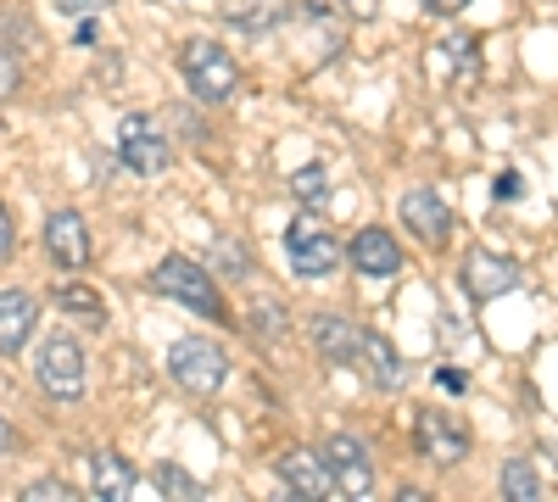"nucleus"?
I'll use <instances>...</instances> for the list:
<instances>
[{"instance_id":"31","label":"nucleus","mask_w":558,"mask_h":502,"mask_svg":"<svg viewBox=\"0 0 558 502\" xmlns=\"http://www.w3.org/2000/svg\"><path fill=\"white\" fill-rule=\"evenodd\" d=\"M7 452H12V425L0 419V458H7Z\"/></svg>"},{"instance_id":"20","label":"nucleus","mask_w":558,"mask_h":502,"mask_svg":"<svg viewBox=\"0 0 558 502\" xmlns=\"http://www.w3.org/2000/svg\"><path fill=\"white\" fill-rule=\"evenodd\" d=\"M213 273H218V280H246V273H252L246 246H241V241H218V246H213Z\"/></svg>"},{"instance_id":"17","label":"nucleus","mask_w":558,"mask_h":502,"mask_svg":"<svg viewBox=\"0 0 558 502\" xmlns=\"http://www.w3.org/2000/svg\"><path fill=\"white\" fill-rule=\"evenodd\" d=\"M363 363H368V380H375L380 391H402L408 369H402V363H397V352H391V341H386V335H375V330H363Z\"/></svg>"},{"instance_id":"12","label":"nucleus","mask_w":558,"mask_h":502,"mask_svg":"<svg viewBox=\"0 0 558 502\" xmlns=\"http://www.w3.org/2000/svg\"><path fill=\"white\" fill-rule=\"evenodd\" d=\"M313 346L324 352V363H336V369H357L363 357V330L341 313H313Z\"/></svg>"},{"instance_id":"5","label":"nucleus","mask_w":558,"mask_h":502,"mask_svg":"<svg viewBox=\"0 0 558 502\" xmlns=\"http://www.w3.org/2000/svg\"><path fill=\"white\" fill-rule=\"evenodd\" d=\"M118 157H123V168H134V173H162V168L173 162V146H168V134H162L146 112H129V118L118 123Z\"/></svg>"},{"instance_id":"30","label":"nucleus","mask_w":558,"mask_h":502,"mask_svg":"<svg viewBox=\"0 0 558 502\" xmlns=\"http://www.w3.org/2000/svg\"><path fill=\"white\" fill-rule=\"evenodd\" d=\"M497 196L514 201V196H520V173H502V179H497Z\"/></svg>"},{"instance_id":"29","label":"nucleus","mask_w":558,"mask_h":502,"mask_svg":"<svg viewBox=\"0 0 558 502\" xmlns=\"http://www.w3.org/2000/svg\"><path fill=\"white\" fill-rule=\"evenodd\" d=\"M341 7H347L352 17H375V12H380V0H341Z\"/></svg>"},{"instance_id":"14","label":"nucleus","mask_w":558,"mask_h":502,"mask_svg":"<svg viewBox=\"0 0 558 502\" xmlns=\"http://www.w3.org/2000/svg\"><path fill=\"white\" fill-rule=\"evenodd\" d=\"M352 268L368 273V280H391V273L402 268V246L391 241V230H363L352 241Z\"/></svg>"},{"instance_id":"6","label":"nucleus","mask_w":558,"mask_h":502,"mask_svg":"<svg viewBox=\"0 0 558 502\" xmlns=\"http://www.w3.org/2000/svg\"><path fill=\"white\" fill-rule=\"evenodd\" d=\"M286 252H291V268L302 280H324V273H336V262H341V246L330 241V230H318L307 218L286 230Z\"/></svg>"},{"instance_id":"3","label":"nucleus","mask_w":558,"mask_h":502,"mask_svg":"<svg viewBox=\"0 0 558 502\" xmlns=\"http://www.w3.org/2000/svg\"><path fill=\"white\" fill-rule=\"evenodd\" d=\"M184 78H191V89L207 107L235 101V89H241V68H235V57H229L218 39H191L184 45Z\"/></svg>"},{"instance_id":"21","label":"nucleus","mask_w":558,"mask_h":502,"mask_svg":"<svg viewBox=\"0 0 558 502\" xmlns=\"http://www.w3.org/2000/svg\"><path fill=\"white\" fill-rule=\"evenodd\" d=\"M151 480H157V491H162V497H202L196 475H184L179 464H157V469H151Z\"/></svg>"},{"instance_id":"11","label":"nucleus","mask_w":558,"mask_h":502,"mask_svg":"<svg viewBox=\"0 0 558 502\" xmlns=\"http://www.w3.org/2000/svg\"><path fill=\"white\" fill-rule=\"evenodd\" d=\"M324 458H330V469H336L341 497H368V486H375V464H368V446L357 436H330L324 441Z\"/></svg>"},{"instance_id":"1","label":"nucleus","mask_w":558,"mask_h":502,"mask_svg":"<svg viewBox=\"0 0 558 502\" xmlns=\"http://www.w3.org/2000/svg\"><path fill=\"white\" fill-rule=\"evenodd\" d=\"M168 375H173L179 391L213 396V391H223V380H229V357H223V346L207 341V335H179L173 352H168Z\"/></svg>"},{"instance_id":"24","label":"nucleus","mask_w":558,"mask_h":502,"mask_svg":"<svg viewBox=\"0 0 558 502\" xmlns=\"http://www.w3.org/2000/svg\"><path fill=\"white\" fill-rule=\"evenodd\" d=\"M23 497H28V502H73V486H62V480H34V486H23Z\"/></svg>"},{"instance_id":"18","label":"nucleus","mask_w":558,"mask_h":502,"mask_svg":"<svg viewBox=\"0 0 558 502\" xmlns=\"http://www.w3.org/2000/svg\"><path fill=\"white\" fill-rule=\"evenodd\" d=\"M502 497H514V502H536L542 497V475L531 458H508L502 464Z\"/></svg>"},{"instance_id":"28","label":"nucleus","mask_w":558,"mask_h":502,"mask_svg":"<svg viewBox=\"0 0 558 502\" xmlns=\"http://www.w3.org/2000/svg\"><path fill=\"white\" fill-rule=\"evenodd\" d=\"M463 7H470V0H425V12H436V17H452Z\"/></svg>"},{"instance_id":"26","label":"nucleus","mask_w":558,"mask_h":502,"mask_svg":"<svg viewBox=\"0 0 558 502\" xmlns=\"http://www.w3.org/2000/svg\"><path fill=\"white\" fill-rule=\"evenodd\" d=\"M101 7H112V0H57V12H68V17H96Z\"/></svg>"},{"instance_id":"27","label":"nucleus","mask_w":558,"mask_h":502,"mask_svg":"<svg viewBox=\"0 0 558 502\" xmlns=\"http://www.w3.org/2000/svg\"><path fill=\"white\" fill-rule=\"evenodd\" d=\"M12 246H17V235H12V212H7V207H0V262H7V257H12Z\"/></svg>"},{"instance_id":"25","label":"nucleus","mask_w":558,"mask_h":502,"mask_svg":"<svg viewBox=\"0 0 558 502\" xmlns=\"http://www.w3.org/2000/svg\"><path fill=\"white\" fill-rule=\"evenodd\" d=\"M17 84H23V73H17V57L0 45V101H12L17 96Z\"/></svg>"},{"instance_id":"7","label":"nucleus","mask_w":558,"mask_h":502,"mask_svg":"<svg viewBox=\"0 0 558 502\" xmlns=\"http://www.w3.org/2000/svg\"><path fill=\"white\" fill-rule=\"evenodd\" d=\"M279 480H286L296 497H341L330 458H324V452H313V446H291L286 458H279Z\"/></svg>"},{"instance_id":"13","label":"nucleus","mask_w":558,"mask_h":502,"mask_svg":"<svg viewBox=\"0 0 558 502\" xmlns=\"http://www.w3.org/2000/svg\"><path fill=\"white\" fill-rule=\"evenodd\" d=\"M45 252H51L57 268H68V273H78V268L89 262V230H84V218H78L73 207H62V212L45 218Z\"/></svg>"},{"instance_id":"8","label":"nucleus","mask_w":558,"mask_h":502,"mask_svg":"<svg viewBox=\"0 0 558 502\" xmlns=\"http://www.w3.org/2000/svg\"><path fill=\"white\" fill-rule=\"evenodd\" d=\"M402 223L413 230V241H425V246H441L452 235V207L430 191V185H413L402 196Z\"/></svg>"},{"instance_id":"16","label":"nucleus","mask_w":558,"mask_h":502,"mask_svg":"<svg viewBox=\"0 0 558 502\" xmlns=\"http://www.w3.org/2000/svg\"><path fill=\"white\" fill-rule=\"evenodd\" d=\"M34 296L28 291H0V352H17L28 335H34Z\"/></svg>"},{"instance_id":"2","label":"nucleus","mask_w":558,"mask_h":502,"mask_svg":"<svg viewBox=\"0 0 558 502\" xmlns=\"http://www.w3.org/2000/svg\"><path fill=\"white\" fill-rule=\"evenodd\" d=\"M151 285H157L168 302H179V307H196V313H207V318H223L218 273L202 268V262H191V257H162L157 273H151Z\"/></svg>"},{"instance_id":"15","label":"nucleus","mask_w":558,"mask_h":502,"mask_svg":"<svg viewBox=\"0 0 558 502\" xmlns=\"http://www.w3.org/2000/svg\"><path fill=\"white\" fill-rule=\"evenodd\" d=\"M134 486H140V475H134V464L118 458V452H96V458H89V491H96V497L129 502Z\"/></svg>"},{"instance_id":"23","label":"nucleus","mask_w":558,"mask_h":502,"mask_svg":"<svg viewBox=\"0 0 558 502\" xmlns=\"http://www.w3.org/2000/svg\"><path fill=\"white\" fill-rule=\"evenodd\" d=\"M291 196H296V201H313V207H318L324 196H330V185H324V168H302V173L291 179Z\"/></svg>"},{"instance_id":"19","label":"nucleus","mask_w":558,"mask_h":502,"mask_svg":"<svg viewBox=\"0 0 558 502\" xmlns=\"http://www.w3.org/2000/svg\"><path fill=\"white\" fill-rule=\"evenodd\" d=\"M57 302H62L68 313H78L89 330H96V325H107V302H101L96 291H84V285H62V291H57Z\"/></svg>"},{"instance_id":"9","label":"nucleus","mask_w":558,"mask_h":502,"mask_svg":"<svg viewBox=\"0 0 558 502\" xmlns=\"http://www.w3.org/2000/svg\"><path fill=\"white\" fill-rule=\"evenodd\" d=\"M520 285V268L508 262V257H497V252H470L463 257V291H470L475 302H497V296H508Z\"/></svg>"},{"instance_id":"10","label":"nucleus","mask_w":558,"mask_h":502,"mask_svg":"<svg viewBox=\"0 0 558 502\" xmlns=\"http://www.w3.org/2000/svg\"><path fill=\"white\" fill-rule=\"evenodd\" d=\"M418 452H425L430 464H463L470 430H463L452 414H441V407H425V414H418Z\"/></svg>"},{"instance_id":"4","label":"nucleus","mask_w":558,"mask_h":502,"mask_svg":"<svg viewBox=\"0 0 558 502\" xmlns=\"http://www.w3.org/2000/svg\"><path fill=\"white\" fill-rule=\"evenodd\" d=\"M84 375H89V363H84V346L73 335H45L39 357H34V380L45 396H57V402H78L84 396Z\"/></svg>"},{"instance_id":"22","label":"nucleus","mask_w":558,"mask_h":502,"mask_svg":"<svg viewBox=\"0 0 558 502\" xmlns=\"http://www.w3.org/2000/svg\"><path fill=\"white\" fill-rule=\"evenodd\" d=\"M252 330L263 341H279V335H286V307H279V302H257L252 307Z\"/></svg>"}]
</instances>
